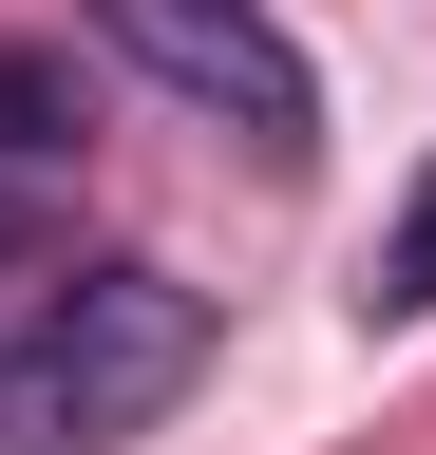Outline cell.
I'll use <instances>...</instances> for the list:
<instances>
[{"label": "cell", "instance_id": "6da1fadb", "mask_svg": "<svg viewBox=\"0 0 436 455\" xmlns=\"http://www.w3.org/2000/svg\"><path fill=\"white\" fill-rule=\"evenodd\" d=\"M190 379H209V304H190V284L171 266H76V284H38L20 341H0V455L152 436Z\"/></svg>", "mask_w": 436, "mask_h": 455}, {"label": "cell", "instance_id": "7a4b0ae2", "mask_svg": "<svg viewBox=\"0 0 436 455\" xmlns=\"http://www.w3.org/2000/svg\"><path fill=\"white\" fill-rule=\"evenodd\" d=\"M95 38H115L152 95H190L209 133H247L266 171L322 152V76H304V38L266 20V0H95Z\"/></svg>", "mask_w": 436, "mask_h": 455}, {"label": "cell", "instance_id": "3957f363", "mask_svg": "<svg viewBox=\"0 0 436 455\" xmlns=\"http://www.w3.org/2000/svg\"><path fill=\"white\" fill-rule=\"evenodd\" d=\"M361 323H436V171L399 190V228H379V266H361Z\"/></svg>", "mask_w": 436, "mask_h": 455}, {"label": "cell", "instance_id": "277c9868", "mask_svg": "<svg viewBox=\"0 0 436 455\" xmlns=\"http://www.w3.org/2000/svg\"><path fill=\"white\" fill-rule=\"evenodd\" d=\"M76 152V76L58 57H0V171H58Z\"/></svg>", "mask_w": 436, "mask_h": 455}]
</instances>
